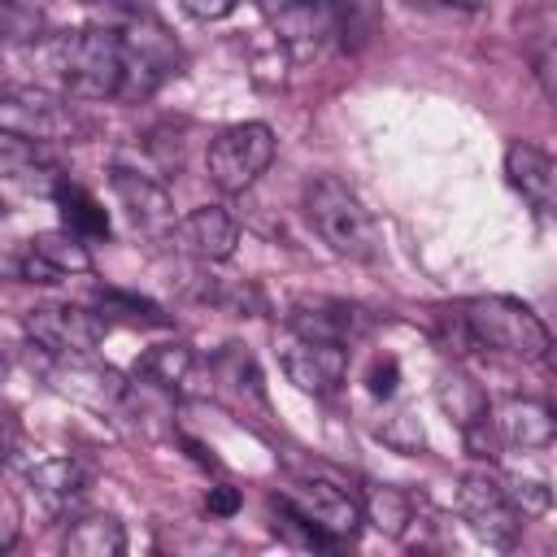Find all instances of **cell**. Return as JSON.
Returning <instances> with one entry per match:
<instances>
[{
	"instance_id": "1",
	"label": "cell",
	"mask_w": 557,
	"mask_h": 557,
	"mask_svg": "<svg viewBox=\"0 0 557 557\" xmlns=\"http://www.w3.org/2000/svg\"><path fill=\"white\" fill-rule=\"evenodd\" d=\"M52 70L78 100H113L126 83V44L113 26H83L52 44Z\"/></svg>"
},
{
	"instance_id": "2",
	"label": "cell",
	"mask_w": 557,
	"mask_h": 557,
	"mask_svg": "<svg viewBox=\"0 0 557 557\" xmlns=\"http://www.w3.org/2000/svg\"><path fill=\"white\" fill-rule=\"evenodd\" d=\"M305 218L318 231V239L348 261H370L379 252V226L374 213L361 205V196L339 183L335 174H318L305 183Z\"/></svg>"
},
{
	"instance_id": "3",
	"label": "cell",
	"mask_w": 557,
	"mask_h": 557,
	"mask_svg": "<svg viewBox=\"0 0 557 557\" xmlns=\"http://www.w3.org/2000/svg\"><path fill=\"white\" fill-rule=\"evenodd\" d=\"M457 313L470 331V344L479 348H492L518 361H540L553 348V335L540 322V313H531L513 296H470L457 305Z\"/></svg>"
},
{
	"instance_id": "4",
	"label": "cell",
	"mask_w": 557,
	"mask_h": 557,
	"mask_svg": "<svg viewBox=\"0 0 557 557\" xmlns=\"http://www.w3.org/2000/svg\"><path fill=\"white\" fill-rule=\"evenodd\" d=\"M270 161H274V131L265 122H235V126L218 131L205 152L209 183L226 196L252 187Z\"/></svg>"
},
{
	"instance_id": "5",
	"label": "cell",
	"mask_w": 557,
	"mask_h": 557,
	"mask_svg": "<svg viewBox=\"0 0 557 557\" xmlns=\"http://www.w3.org/2000/svg\"><path fill=\"white\" fill-rule=\"evenodd\" d=\"M0 126L9 135L35 139V144H65V139L87 135V122L74 113V104H65L61 96H52L44 87H4Z\"/></svg>"
},
{
	"instance_id": "6",
	"label": "cell",
	"mask_w": 557,
	"mask_h": 557,
	"mask_svg": "<svg viewBox=\"0 0 557 557\" xmlns=\"http://www.w3.org/2000/svg\"><path fill=\"white\" fill-rule=\"evenodd\" d=\"M278 500H287L331 548L352 540L366 522V505L352 492H344L339 483H326V479H296L278 492Z\"/></svg>"
},
{
	"instance_id": "7",
	"label": "cell",
	"mask_w": 557,
	"mask_h": 557,
	"mask_svg": "<svg viewBox=\"0 0 557 557\" xmlns=\"http://www.w3.org/2000/svg\"><path fill=\"white\" fill-rule=\"evenodd\" d=\"M374 326L370 309L357 305V300H344V296H322V292H305L287 305V331L300 335V339H322V344H357L366 339Z\"/></svg>"
},
{
	"instance_id": "8",
	"label": "cell",
	"mask_w": 557,
	"mask_h": 557,
	"mask_svg": "<svg viewBox=\"0 0 557 557\" xmlns=\"http://www.w3.org/2000/svg\"><path fill=\"white\" fill-rule=\"evenodd\" d=\"M457 509L492 544H513V535L522 527V513L509 500V487H505V474L500 470H470V474H461Z\"/></svg>"
},
{
	"instance_id": "9",
	"label": "cell",
	"mask_w": 557,
	"mask_h": 557,
	"mask_svg": "<svg viewBox=\"0 0 557 557\" xmlns=\"http://www.w3.org/2000/svg\"><path fill=\"white\" fill-rule=\"evenodd\" d=\"M26 335L35 348L52 352V357H70V352H91L100 344L104 318L78 305H35L22 318Z\"/></svg>"
},
{
	"instance_id": "10",
	"label": "cell",
	"mask_w": 557,
	"mask_h": 557,
	"mask_svg": "<svg viewBox=\"0 0 557 557\" xmlns=\"http://www.w3.org/2000/svg\"><path fill=\"white\" fill-rule=\"evenodd\" d=\"M122 44H126V83H122V96H131V100L152 96L174 74V65H178V48L170 44V35L157 22L126 26L122 30Z\"/></svg>"
},
{
	"instance_id": "11",
	"label": "cell",
	"mask_w": 557,
	"mask_h": 557,
	"mask_svg": "<svg viewBox=\"0 0 557 557\" xmlns=\"http://www.w3.org/2000/svg\"><path fill=\"white\" fill-rule=\"evenodd\" d=\"M278 361H283V374L309 396H335L348 374V348L322 344V339H300V335H292V344L283 348Z\"/></svg>"
},
{
	"instance_id": "12",
	"label": "cell",
	"mask_w": 557,
	"mask_h": 557,
	"mask_svg": "<svg viewBox=\"0 0 557 557\" xmlns=\"http://www.w3.org/2000/svg\"><path fill=\"white\" fill-rule=\"evenodd\" d=\"M505 178L540 218H557V157L527 139H513L505 148Z\"/></svg>"
},
{
	"instance_id": "13",
	"label": "cell",
	"mask_w": 557,
	"mask_h": 557,
	"mask_svg": "<svg viewBox=\"0 0 557 557\" xmlns=\"http://www.w3.org/2000/svg\"><path fill=\"white\" fill-rule=\"evenodd\" d=\"M174 244L196 261H226L239 244V222L222 205H200L174 222Z\"/></svg>"
},
{
	"instance_id": "14",
	"label": "cell",
	"mask_w": 557,
	"mask_h": 557,
	"mask_svg": "<svg viewBox=\"0 0 557 557\" xmlns=\"http://www.w3.org/2000/svg\"><path fill=\"white\" fill-rule=\"evenodd\" d=\"M113 191L117 200L126 205L131 222L139 231H174V205H170V191L157 174H139V170H126V165H113Z\"/></svg>"
},
{
	"instance_id": "15",
	"label": "cell",
	"mask_w": 557,
	"mask_h": 557,
	"mask_svg": "<svg viewBox=\"0 0 557 557\" xmlns=\"http://www.w3.org/2000/svg\"><path fill=\"white\" fill-rule=\"evenodd\" d=\"M492 426L513 448H544L557 435V409L535 396H509L492 409Z\"/></svg>"
},
{
	"instance_id": "16",
	"label": "cell",
	"mask_w": 557,
	"mask_h": 557,
	"mask_svg": "<svg viewBox=\"0 0 557 557\" xmlns=\"http://www.w3.org/2000/svg\"><path fill=\"white\" fill-rule=\"evenodd\" d=\"M26 479H30L35 496H39V505H44L48 513H70V509H78V500H83L87 487H91V470H87L78 457H44V461H35V466L26 470Z\"/></svg>"
},
{
	"instance_id": "17",
	"label": "cell",
	"mask_w": 557,
	"mask_h": 557,
	"mask_svg": "<svg viewBox=\"0 0 557 557\" xmlns=\"http://www.w3.org/2000/svg\"><path fill=\"white\" fill-rule=\"evenodd\" d=\"M52 379H57V387H61L65 396H74V400H83V405H96V409L117 405L122 392H126L122 374L109 370V366H100V361H91L87 352L61 357V366L52 370Z\"/></svg>"
},
{
	"instance_id": "18",
	"label": "cell",
	"mask_w": 557,
	"mask_h": 557,
	"mask_svg": "<svg viewBox=\"0 0 557 557\" xmlns=\"http://www.w3.org/2000/svg\"><path fill=\"white\" fill-rule=\"evenodd\" d=\"M0 174L13 183V187H22V191H57V183L65 178L61 170H57V161L44 152V144H35V139H22V135H9L4 131V139H0Z\"/></svg>"
},
{
	"instance_id": "19",
	"label": "cell",
	"mask_w": 557,
	"mask_h": 557,
	"mask_svg": "<svg viewBox=\"0 0 557 557\" xmlns=\"http://www.w3.org/2000/svg\"><path fill=\"white\" fill-rule=\"evenodd\" d=\"M65 557H122L126 553V527L113 513H74L61 535Z\"/></svg>"
},
{
	"instance_id": "20",
	"label": "cell",
	"mask_w": 557,
	"mask_h": 557,
	"mask_svg": "<svg viewBox=\"0 0 557 557\" xmlns=\"http://www.w3.org/2000/svg\"><path fill=\"white\" fill-rule=\"evenodd\" d=\"M326 26L344 52H366L383 30V0H326Z\"/></svg>"
},
{
	"instance_id": "21",
	"label": "cell",
	"mask_w": 557,
	"mask_h": 557,
	"mask_svg": "<svg viewBox=\"0 0 557 557\" xmlns=\"http://www.w3.org/2000/svg\"><path fill=\"white\" fill-rule=\"evenodd\" d=\"M52 200H57V209H61V226H70L74 235H83V239L109 235V213H104V205H100L83 183L61 178L57 191H52Z\"/></svg>"
},
{
	"instance_id": "22",
	"label": "cell",
	"mask_w": 557,
	"mask_h": 557,
	"mask_svg": "<svg viewBox=\"0 0 557 557\" xmlns=\"http://www.w3.org/2000/svg\"><path fill=\"white\" fill-rule=\"evenodd\" d=\"M26 248H30L57 278H70V274H87V270H91L87 239L74 235L70 226H61V231H39V235L26 239Z\"/></svg>"
},
{
	"instance_id": "23",
	"label": "cell",
	"mask_w": 557,
	"mask_h": 557,
	"mask_svg": "<svg viewBox=\"0 0 557 557\" xmlns=\"http://www.w3.org/2000/svg\"><path fill=\"white\" fill-rule=\"evenodd\" d=\"M191 366H196L191 348L174 339V344L148 348V352L135 361V374H139L144 383H152L157 392H183V383L191 379Z\"/></svg>"
},
{
	"instance_id": "24",
	"label": "cell",
	"mask_w": 557,
	"mask_h": 557,
	"mask_svg": "<svg viewBox=\"0 0 557 557\" xmlns=\"http://www.w3.org/2000/svg\"><path fill=\"white\" fill-rule=\"evenodd\" d=\"M440 405L453 413V422H457L466 435H474V431H483V426L492 422L487 396H483L479 383H470L466 374H444V383H440Z\"/></svg>"
},
{
	"instance_id": "25",
	"label": "cell",
	"mask_w": 557,
	"mask_h": 557,
	"mask_svg": "<svg viewBox=\"0 0 557 557\" xmlns=\"http://www.w3.org/2000/svg\"><path fill=\"white\" fill-rule=\"evenodd\" d=\"M96 309H100V318L109 322V318H122V322H131V326H165L170 318L161 313V305H152L148 296H135V292H122V287H104L100 296H96Z\"/></svg>"
},
{
	"instance_id": "26",
	"label": "cell",
	"mask_w": 557,
	"mask_h": 557,
	"mask_svg": "<svg viewBox=\"0 0 557 557\" xmlns=\"http://www.w3.org/2000/svg\"><path fill=\"white\" fill-rule=\"evenodd\" d=\"M366 518L387 535H405V527L413 522V500L396 487H374L366 500Z\"/></svg>"
},
{
	"instance_id": "27",
	"label": "cell",
	"mask_w": 557,
	"mask_h": 557,
	"mask_svg": "<svg viewBox=\"0 0 557 557\" xmlns=\"http://www.w3.org/2000/svg\"><path fill=\"white\" fill-rule=\"evenodd\" d=\"M265 17L274 22H309V17H326V0H252Z\"/></svg>"
},
{
	"instance_id": "28",
	"label": "cell",
	"mask_w": 557,
	"mask_h": 557,
	"mask_svg": "<svg viewBox=\"0 0 557 557\" xmlns=\"http://www.w3.org/2000/svg\"><path fill=\"white\" fill-rule=\"evenodd\" d=\"M505 487H509V500L518 505L522 518H535L548 509V492L540 479H518V474H505Z\"/></svg>"
},
{
	"instance_id": "29",
	"label": "cell",
	"mask_w": 557,
	"mask_h": 557,
	"mask_svg": "<svg viewBox=\"0 0 557 557\" xmlns=\"http://www.w3.org/2000/svg\"><path fill=\"white\" fill-rule=\"evenodd\" d=\"M396 383H400V361H396L392 352H387V357H374V366H370V374H366L370 396L392 400V396H396Z\"/></svg>"
},
{
	"instance_id": "30",
	"label": "cell",
	"mask_w": 557,
	"mask_h": 557,
	"mask_svg": "<svg viewBox=\"0 0 557 557\" xmlns=\"http://www.w3.org/2000/svg\"><path fill=\"white\" fill-rule=\"evenodd\" d=\"M535 78H540V87H544V96L557 104V44H544V48H535Z\"/></svg>"
},
{
	"instance_id": "31",
	"label": "cell",
	"mask_w": 557,
	"mask_h": 557,
	"mask_svg": "<svg viewBox=\"0 0 557 557\" xmlns=\"http://www.w3.org/2000/svg\"><path fill=\"white\" fill-rule=\"evenodd\" d=\"M191 17H200V22H222V17H231L235 13V4L239 0H178Z\"/></svg>"
},
{
	"instance_id": "32",
	"label": "cell",
	"mask_w": 557,
	"mask_h": 557,
	"mask_svg": "<svg viewBox=\"0 0 557 557\" xmlns=\"http://www.w3.org/2000/svg\"><path fill=\"white\" fill-rule=\"evenodd\" d=\"M235 509H239V492H235V487H226V483H222V487H213V492H209V513L226 518V513H235Z\"/></svg>"
},
{
	"instance_id": "33",
	"label": "cell",
	"mask_w": 557,
	"mask_h": 557,
	"mask_svg": "<svg viewBox=\"0 0 557 557\" xmlns=\"http://www.w3.org/2000/svg\"><path fill=\"white\" fill-rule=\"evenodd\" d=\"M418 9H444V13H474L483 9L487 0H413Z\"/></svg>"
}]
</instances>
